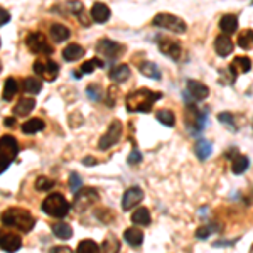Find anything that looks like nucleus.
Returning a JSON list of instances; mask_svg holds the SVG:
<instances>
[{
  "instance_id": "obj_15",
  "label": "nucleus",
  "mask_w": 253,
  "mask_h": 253,
  "mask_svg": "<svg viewBox=\"0 0 253 253\" xmlns=\"http://www.w3.org/2000/svg\"><path fill=\"white\" fill-rule=\"evenodd\" d=\"M0 245H2V250L7 253H15L22 247V238L20 235L14 233V231H3L0 235Z\"/></svg>"
},
{
  "instance_id": "obj_46",
  "label": "nucleus",
  "mask_w": 253,
  "mask_h": 253,
  "mask_svg": "<svg viewBox=\"0 0 253 253\" xmlns=\"http://www.w3.org/2000/svg\"><path fill=\"white\" fill-rule=\"evenodd\" d=\"M3 125H7V126H14V125H15V118H14V117H7V118H3Z\"/></svg>"
},
{
  "instance_id": "obj_23",
  "label": "nucleus",
  "mask_w": 253,
  "mask_h": 253,
  "mask_svg": "<svg viewBox=\"0 0 253 253\" xmlns=\"http://www.w3.org/2000/svg\"><path fill=\"white\" fill-rule=\"evenodd\" d=\"M124 238L128 242L130 247L137 248V247H140L142 242H144V233H142L140 230H137V228H126L124 231Z\"/></svg>"
},
{
  "instance_id": "obj_6",
  "label": "nucleus",
  "mask_w": 253,
  "mask_h": 253,
  "mask_svg": "<svg viewBox=\"0 0 253 253\" xmlns=\"http://www.w3.org/2000/svg\"><path fill=\"white\" fill-rule=\"evenodd\" d=\"M152 24L156 27H161V29L175 32V34H184L187 31V24L184 20L179 19L177 15H172V14H157L156 17L152 19Z\"/></svg>"
},
{
  "instance_id": "obj_35",
  "label": "nucleus",
  "mask_w": 253,
  "mask_h": 253,
  "mask_svg": "<svg viewBox=\"0 0 253 253\" xmlns=\"http://www.w3.org/2000/svg\"><path fill=\"white\" fill-rule=\"evenodd\" d=\"M42 128H44V122L41 118H32V120H27L26 124H22L24 133H36L41 132Z\"/></svg>"
},
{
  "instance_id": "obj_30",
  "label": "nucleus",
  "mask_w": 253,
  "mask_h": 253,
  "mask_svg": "<svg viewBox=\"0 0 253 253\" xmlns=\"http://www.w3.org/2000/svg\"><path fill=\"white\" fill-rule=\"evenodd\" d=\"M132 223L133 224H140V226H147V224H150V213H149V210H147V208H138V210L133 211Z\"/></svg>"
},
{
  "instance_id": "obj_29",
  "label": "nucleus",
  "mask_w": 253,
  "mask_h": 253,
  "mask_svg": "<svg viewBox=\"0 0 253 253\" xmlns=\"http://www.w3.org/2000/svg\"><path fill=\"white\" fill-rule=\"evenodd\" d=\"M52 233L59 240H69L73 236V230L68 223H56L52 224Z\"/></svg>"
},
{
  "instance_id": "obj_3",
  "label": "nucleus",
  "mask_w": 253,
  "mask_h": 253,
  "mask_svg": "<svg viewBox=\"0 0 253 253\" xmlns=\"http://www.w3.org/2000/svg\"><path fill=\"white\" fill-rule=\"evenodd\" d=\"M208 115H210V108L199 110L196 103H189L186 108V126L193 135H198L205 130Z\"/></svg>"
},
{
  "instance_id": "obj_5",
  "label": "nucleus",
  "mask_w": 253,
  "mask_h": 253,
  "mask_svg": "<svg viewBox=\"0 0 253 253\" xmlns=\"http://www.w3.org/2000/svg\"><path fill=\"white\" fill-rule=\"evenodd\" d=\"M17 154H19L17 140L12 135H2V138H0V164H2V172H5V169L17 157Z\"/></svg>"
},
{
  "instance_id": "obj_26",
  "label": "nucleus",
  "mask_w": 253,
  "mask_h": 253,
  "mask_svg": "<svg viewBox=\"0 0 253 253\" xmlns=\"http://www.w3.org/2000/svg\"><path fill=\"white\" fill-rule=\"evenodd\" d=\"M194 152L198 159H201V161H205L211 156V152H213V145H211V142L205 140V138H199L198 142H196V147H194Z\"/></svg>"
},
{
  "instance_id": "obj_42",
  "label": "nucleus",
  "mask_w": 253,
  "mask_h": 253,
  "mask_svg": "<svg viewBox=\"0 0 253 253\" xmlns=\"http://www.w3.org/2000/svg\"><path fill=\"white\" fill-rule=\"evenodd\" d=\"M218 120L221 122V124L226 125V126H230L231 130H236V125H235V117L231 115V113H228V112L219 113V115H218Z\"/></svg>"
},
{
  "instance_id": "obj_14",
  "label": "nucleus",
  "mask_w": 253,
  "mask_h": 253,
  "mask_svg": "<svg viewBox=\"0 0 253 253\" xmlns=\"http://www.w3.org/2000/svg\"><path fill=\"white\" fill-rule=\"evenodd\" d=\"M142 199H144V191H142L140 187H138V186L128 187V189L125 191L124 198H122V210H124V211L132 210V208L137 206Z\"/></svg>"
},
{
  "instance_id": "obj_17",
  "label": "nucleus",
  "mask_w": 253,
  "mask_h": 253,
  "mask_svg": "<svg viewBox=\"0 0 253 253\" xmlns=\"http://www.w3.org/2000/svg\"><path fill=\"white\" fill-rule=\"evenodd\" d=\"M214 49L221 58H226V56H230L231 52H233L235 44H233V41L228 38V36L221 34V36H218L214 41Z\"/></svg>"
},
{
  "instance_id": "obj_33",
  "label": "nucleus",
  "mask_w": 253,
  "mask_h": 253,
  "mask_svg": "<svg viewBox=\"0 0 253 253\" xmlns=\"http://www.w3.org/2000/svg\"><path fill=\"white\" fill-rule=\"evenodd\" d=\"M156 117H157V120L166 126H174L175 125V115L170 112V110H166V108L157 110Z\"/></svg>"
},
{
  "instance_id": "obj_11",
  "label": "nucleus",
  "mask_w": 253,
  "mask_h": 253,
  "mask_svg": "<svg viewBox=\"0 0 253 253\" xmlns=\"http://www.w3.org/2000/svg\"><path fill=\"white\" fill-rule=\"evenodd\" d=\"M122 130H124V126H122V122L120 120H113L110 126L107 128V132L101 135L100 142H98V147H100V150H107L110 149L112 145H115L118 140H120L122 137Z\"/></svg>"
},
{
  "instance_id": "obj_25",
  "label": "nucleus",
  "mask_w": 253,
  "mask_h": 253,
  "mask_svg": "<svg viewBox=\"0 0 253 253\" xmlns=\"http://www.w3.org/2000/svg\"><path fill=\"white\" fill-rule=\"evenodd\" d=\"M138 71H140V75H144L150 80H161V71H159L156 63L145 61V63H142L140 66H138Z\"/></svg>"
},
{
  "instance_id": "obj_28",
  "label": "nucleus",
  "mask_w": 253,
  "mask_h": 253,
  "mask_svg": "<svg viewBox=\"0 0 253 253\" xmlns=\"http://www.w3.org/2000/svg\"><path fill=\"white\" fill-rule=\"evenodd\" d=\"M19 91V84L17 81H15L14 78H7L5 80V84H3V100L5 101H12L14 100V96L17 95Z\"/></svg>"
},
{
  "instance_id": "obj_48",
  "label": "nucleus",
  "mask_w": 253,
  "mask_h": 253,
  "mask_svg": "<svg viewBox=\"0 0 253 253\" xmlns=\"http://www.w3.org/2000/svg\"><path fill=\"white\" fill-rule=\"evenodd\" d=\"M248 253H253V245H252V247H250V252H248Z\"/></svg>"
},
{
  "instance_id": "obj_40",
  "label": "nucleus",
  "mask_w": 253,
  "mask_h": 253,
  "mask_svg": "<svg viewBox=\"0 0 253 253\" xmlns=\"http://www.w3.org/2000/svg\"><path fill=\"white\" fill-rule=\"evenodd\" d=\"M216 230H218V224H208V226H201V228H198V230H196V238L205 240L211 233H214Z\"/></svg>"
},
{
  "instance_id": "obj_37",
  "label": "nucleus",
  "mask_w": 253,
  "mask_h": 253,
  "mask_svg": "<svg viewBox=\"0 0 253 253\" xmlns=\"http://www.w3.org/2000/svg\"><path fill=\"white\" fill-rule=\"evenodd\" d=\"M103 68L105 66V63L101 61L100 58H95V59H89V61H86V63H83V66H81L80 69H81V75H91L93 71H95V68Z\"/></svg>"
},
{
  "instance_id": "obj_39",
  "label": "nucleus",
  "mask_w": 253,
  "mask_h": 253,
  "mask_svg": "<svg viewBox=\"0 0 253 253\" xmlns=\"http://www.w3.org/2000/svg\"><path fill=\"white\" fill-rule=\"evenodd\" d=\"M56 182L52 181V179L46 177V175H41V177H38V181H36V189L39 191V193H44V191H49L54 187Z\"/></svg>"
},
{
  "instance_id": "obj_13",
  "label": "nucleus",
  "mask_w": 253,
  "mask_h": 253,
  "mask_svg": "<svg viewBox=\"0 0 253 253\" xmlns=\"http://www.w3.org/2000/svg\"><path fill=\"white\" fill-rule=\"evenodd\" d=\"M159 49L167 58L179 61L182 56V46L177 39H169V38H161L159 39Z\"/></svg>"
},
{
  "instance_id": "obj_21",
  "label": "nucleus",
  "mask_w": 253,
  "mask_h": 253,
  "mask_svg": "<svg viewBox=\"0 0 253 253\" xmlns=\"http://www.w3.org/2000/svg\"><path fill=\"white\" fill-rule=\"evenodd\" d=\"M110 80L115 81V83H124L130 78V68L128 64H120L117 68H112V71L108 73Z\"/></svg>"
},
{
  "instance_id": "obj_32",
  "label": "nucleus",
  "mask_w": 253,
  "mask_h": 253,
  "mask_svg": "<svg viewBox=\"0 0 253 253\" xmlns=\"http://www.w3.org/2000/svg\"><path fill=\"white\" fill-rule=\"evenodd\" d=\"M22 88H24V91L26 93H29V95H38V93L42 89V83H41L39 80H36V78H26L22 81Z\"/></svg>"
},
{
  "instance_id": "obj_34",
  "label": "nucleus",
  "mask_w": 253,
  "mask_h": 253,
  "mask_svg": "<svg viewBox=\"0 0 253 253\" xmlns=\"http://www.w3.org/2000/svg\"><path fill=\"white\" fill-rule=\"evenodd\" d=\"M238 46L242 49H252L253 47V31L252 29H245L238 34Z\"/></svg>"
},
{
  "instance_id": "obj_1",
  "label": "nucleus",
  "mask_w": 253,
  "mask_h": 253,
  "mask_svg": "<svg viewBox=\"0 0 253 253\" xmlns=\"http://www.w3.org/2000/svg\"><path fill=\"white\" fill-rule=\"evenodd\" d=\"M161 98H162V93H159V91H152V89H147V88L135 89V91H132L125 98V107L132 113H137V112L149 113L150 110H152L154 103H156L157 100H161Z\"/></svg>"
},
{
  "instance_id": "obj_24",
  "label": "nucleus",
  "mask_w": 253,
  "mask_h": 253,
  "mask_svg": "<svg viewBox=\"0 0 253 253\" xmlns=\"http://www.w3.org/2000/svg\"><path fill=\"white\" fill-rule=\"evenodd\" d=\"M49 32H51V39L54 41V42H64V41L69 39V36H71L68 27L61 26V24H52Z\"/></svg>"
},
{
  "instance_id": "obj_47",
  "label": "nucleus",
  "mask_w": 253,
  "mask_h": 253,
  "mask_svg": "<svg viewBox=\"0 0 253 253\" xmlns=\"http://www.w3.org/2000/svg\"><path fill=\"white\" fill-rule=\"evenodd\" d=\"M83 164H84V166H95V164H96V159H93V157H84V159H83Z\"/></svg>"
},
{
  "instance_id": "obj_8",
  "label": "nucleus",
  "mask_w": 253,
  "mask_h": 253,
  "mask_svg": "<svg viewBox=\"0 0 253 253\" xmlns=\"http://www.w3.org/2000/svg\"><path fill=\"white\" fill-rule=\"evenodd\" d=\"M98 201H100V193H98L95 187H84L78 194H75L73 206H75L76 211H86L88 208L96 205Z\"/></svg>"
},
{
  "instance_id": "obj_12",
  "label": "nucleus",
  "mask_w": 253,
  "mask_h": 253,
  "mask_svg": "<svg viewBox=\"0 0 253 253\" xmlns=\"http://www.w3.org/2000/svg\"><path fill=\"white\" fill-rule=\"evenodd\" d=\"M122 51H124V47L118 42H115V41L101 39V41H98V44H96V52H98V56H100V59H101V56H103V58H107L108 61H115L117 58H120Z\"/></svg>"
},
{
  "instance_id": "obj_9",
  "label": "nucleus",
  "mask_w": 253,
  "mask_h": 253,
  "mask_svg": "<svg viewBox=\"0 0 253 253\" xmlns=\"http://www.w3.org/2000/svg\"><path fill=\"white\" fill-rule=\"evenodd\" d=\"M210 96V88L206 86L201 81H194L189 80L187 81V89L184 91V100L186 103H198V101H203Z\"/></svg>"
},
{
  "instance_id": "obj_27",
  "label": "nucleus",
  "mask_w": 253,
  "mask_h": 253,
  "mask_svg": "<svg viewBox=\"0 0 253 253\" xmlns=\"http://www.w3.org/2000/svg\"><path fill=\"white\" fill-rule=\"evenodd\" d=\"M248 166H250V161H248L247 156H242V154H236L233 161H231V170H233V174H243L248 169Z\"/></svg>"
},
{
  "instance_id": "obj_20",
  "label": "nucleus",
  "mask_w": 253,
  "mask_h": 253,
  "mask_svg": "<svg viewBox=\"0 0 253 253\" xmlns=\"http://www.w3.org/2000/svg\"><path fill=\"white\" fill-rule=\"evenodd\" d=\"M84 56V49L80 46V44H69L63 49V58L68 63H73V61H78Z\"/></svg>"
},
{
  "instance_id": "obj_18",
  "label": "nucleus",
  "mask_w": 253,
  "mask_h": 253,
  "mask_svg": "<svg viewBox=\"0 0 253 253\" xmlns=\"http://www.w3.org/2000/svg\"><path fill=\"white\" fill-rule=\"evenodd\" d=\"M89 15H91V19L95 20L96 24H105L110 19L112 12H110L108 5L98 2V3H95V5L91 7V12H89Z\"/></svg>"
},
{
  "instance_id": "obj_4",
  "label": "nucleus",
  "mask_w": 253,
  "mask_h": 253,
  "mask_svg": "<svg viewBox=\"0 0 253 253\" xmlns=\"http://www.w3.org/2000/svg\"><path fill=\"white\" fill-rule=\"evenodd\" d=\"M42 211L52 218H64L69 211V203L63 194L52 193L42 201Z\"/></svg>"
},
{
  "instance_id": "obj_7",
  "label": "nucleus",
  "mask_w": 253,
  "mask_h": 253,
  "mask_svg": "<svg viewBox=\"0 0 253 253\" xmlns=\"http://www.w3.org/2000/svg\"><path fill=\"white\" fill-rule=\"evenodd\" d=\"M26 46L32 54L42 56V58L47 54H52V46L47 42V38L42 32H31L26 38Z\"/></svg>"
},
{
  "instance_id": "obj_36",
  "label": "nucleus",
  "mask_w": 253,
  "mask_h": 253,
  "mask_svg": "<svg viewBox=\"0 0 253 253\" xmlns=\"http://www.w3.org/2000/svg\"><path fill=\"white\" fill-rule=\"evenodd\" d=\"M76 253H100V245H96L93 240H81Z\"/></svg>"
},
{
  "instance_id": "obj_10",
  "label": "nucleus",
  "mask_w": 253,
  "mask_h": 253,
  "mask_svg": "<svg viewBox=\"0 0 253 253\" xmlns=\"http://www.w3.org/2000/svg\"><path fill=\"white\" fill-rule=\"evenodd\" d=\"M34 71L38 73L42 80L54 81L59 75V66H58V63H54V61L49 59L47 56H44V58H39L34 63Z\"/></svg>"
},
{
  "instance_id": "obj_22",
  "label": "nucleus",
  "mask_w": 253,
  "mask_h": 253,
  "mask_svg": "<svg viewBox=\"0 0 253 253\" xmlns=\"http://www.w3.org/2000/svg\"><path fill=\"white\" fill-rule=\"evenodd\" d=\"M34 107H36V100H34V98L26 96V98H20V101H19L17 105H15L14 112H15V115L26 117V115H29L32 110H34Z\"/></svg>"
},
{
  "instance_id": "obj_41",
  "label": "nucleus",
  "mask_w": 253,
  "mask_h": 253,
  "mask_svg": "<svg viewBox=\"0 0 253 253\" xmlns=\"http://www.w3.org/2000/svg\"><path fill=\"white\" fill-rule=\"evenodd\" d=\"M69 189L73 191V194H78L81 191V177L76 172L69 175Z\"/></svg>"
},
{
  "instance_id": "obj_38",
  "label": "nucleus",
  "mask_w": 253,
  "mask_h": 253,
  "mask_svg": "<svg viewBox=\"0 0 253 253\" xmlns=\"http://www.w3.org/2000/svg\"><path fill=\"white\" fill-rule=\"evenodd\" d=\"M86 95L91 101H101L103 100V89H101L100 84L91 83L86 86Z\"/></svg>"
},
{
  "instance_id": "obj_2",
  "label": "nucleus",
  "mask_w": 253,
  "mask_h": 253,
  "mask_svg": "<svg viewBox=\"0 0 253 253\" xmlns=\"http://www.w3.org/2000/svg\"><path fill=\"white\" fill-rule=\"evenodd\" d=\"M2 223L5 224V226L15 228V230L24 231V233H29L36 224V218L26 210H20V208H10V210L3 211Z\"/></svg>"
},
{
  "instance_id": "obj_45",
  "label": "nucleus",
  "mask_w": 253,
  "mask_h": 253,
  "mask_svg": "<svg viewBox=\"0 0 253 253\" xmlns=\"http://www.w3.org/2000/svg\"><path fill=\"white\" fill-rule=\"evenodd\" d=\"M0 14H2V20H0V24L2 26H5L7 22L10 20V15H9V12H7L5 9H0Z\"/></svg>"
},
{
  "instance_id": "obj_31",
  "label": "nucleus",
  "mask_w": 253,
  "mask_h": 253,
  "mask_svg": "<svg viewBox=\"0 0 253 253\" xmlns=\"http://www.w3.org/2000/svg\"><path fill=\"white\" fill-rule=\"evenodd\" d=\"M101 252L103 253H118L120 252V242H118L117 236L108 235L107 238H105L103 245H101Z\"/></svg>"
},
{
  "instance_id": "obj_16",
  "label": "nucleus",
  "mask_w": 253,
  "mask_h": 253,
  "mask_svg": "<svg viewBox=\"0 0 253 253\" xmlns=\"http://www.w3.org/2000/svg\"><path fill=\"white\" fill-rule=\"evenodd\" d=\"M228 71H230L231 75V80L238 78L240 75H243V73H248L252 69V61L250 58H245V56H236V58L231 61L230 66L226 68Z\"/></svg>"
},
{
  "instance_id": "obj_43",
  "label": "nucleus",
  "mask_w": 253,
  "mask_h": 253,
  "mask_svg": "<svg viewBox=\"0 0 253 253\" xmlns=\"http://www.w3.org/2000/svg\"><path fill=\"white\" fill-rule=\"evenodd\" d=\"M140 162H142V154L138 152V150H132L128 156V164L137 166V164H140Z\"/></svg>"
},
{
  "instance_id": "obj_44",
  "label": "nucleus",
  "mask_w": 253,
  "mask_h": 253,
  "mask_svg": "<svg viewBox=\"0 0 253 253\" xmlns=\"http://www.w3.org/2000/svg\"><path fill=\"white\" fill-rule=\"evenodd\" d=\"M51 253H75V252L69 247H56V248H52Z\"/></svg>"
},
{
  "instance_id": "obj_19",
  "label": "nucleus",
  "mask_w": 253,
  "mask_h": 253,
  "mask_svg": "<svg viewBox=\"0 0 253 253\" xmlns=\"http://www.w3.org/2000/svg\"><path fill=\"white\" fill-rule=\"evenodd\" d=\"M219 27H221V31H223L224 36L235 34L236 29H238V17L233 15V14L223 15L221 20H219Z\"/></svg>"
}]
</instances>
